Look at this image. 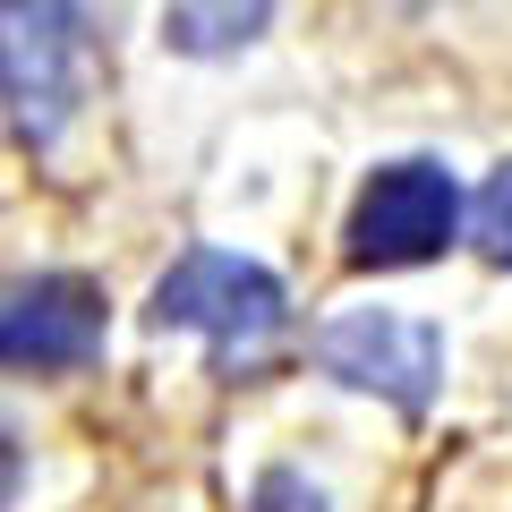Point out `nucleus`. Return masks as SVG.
I'll return each mask as SVG.
<instances>
[{
    "label": "nucleus",
    "instance_id": "obj_8",
    "mask_svg": "<svg viewBox=\"0 0 512 512\" xmlns=\"http://www.w3.org/2000/svg\"><path fill=\"white\" fill-rule=\"evenodd\" d=\"M18 478H26V461H18V444L0 436V512H9V495H18Z\"/></svg>",
    "mask_w": 512,
    "mask_h": 512
},
{
    "label": "nucleus",
    "instance_id": "obj_3",
    "mask_svg": "<svg viewBox=\"0 0 512 512\" xmlns=\"http://www.w3.org/2000/svg\"><path fill=\"white\" fill-rule=\"evenodd\" d=\"M316 367L333 384H350V393H376V402L419 419L444 384V333L402 308H350L316 333Z\"/></svg>",
    "mask_w": 512,
    "mask_h": 512
},
{
    "label": "nucleus",
    "instance_id": "obj_6",
    "mask_svg": "<svg viewBox=\"0 0 512 512\" xmlns=\"http://www.w3.org/2000/svg\"><path fill=\"white\" fill-rule=\"evenodd\" d=\"M265 18L274 9H163V43L171 52H231V43H248V35H265Z\"/></svg>",
    "mask_w": 512,
    "mask_h": 512
},
{
    "label": "nucleus",
    "instance_id": "obj_5",
    "mask_svg": "<svg viewBox=\"0 0 512 512\" xmlns=\"http://www.w3.org/2000/svg\"><path fill=\"white\" fill-rule=\"evenodd\" d=\"M103 350V291L86 274L0 282V367H86Z\"/></svg>",
    "mask_w": 512,
    "mask_h": 512
},
{
    "label": "nucleus",
    "instance_id": "obj_1",
    "mask_svg": "<svg viewBox=\"0 0 512 512\" xmlns=\"http://www.w3.org/2000/svg\"><path fill=\"white\" fill-rule=\"evenodd\" d=\"M146 325L154 333H205L222 367H256L282 342V325H291V299H282V282L265 274V265H248V256L188 248L180 265L154 282Z\"/></svg>",
    "mask_w": 512,
    "mask_h": 512
},
{
    "label": "nucleus",
    "instance_id": "obj_4",
    "mask_svg": "<svg viewBox=\"0 0 512 512\" xmlns=\"http://www.w3.org/2000/svg\"><path fill=\"white\" fill-rule=\"evenodd\" d=\"M461 231V188L444 163H427V154H410V163H384L376 180L359 188V205H350V265H427V256H444Z\"/></svg>",
    "mask_w": 512,
    "mask_h": 512
},
{
    "label": "nucleus",
    "instance_id": "obj_2",
    "mask_svg": "<svg viewBox=\"0 0 512 512\" xmlns=\"http://www.w3.org/2000/svg\"><path fill=\"white\" fill-rule=\"evenodd\" d=\"M86 77H94L86 9H52V0L0 9V103L26 146H60V128L86 103Z\"/></svg>",
    "mask_w": 512,
    "mask_h": 512
},
{
    "label": "nucleus",
    "instance_id": "obj_7",
    "mask_svg": "<svg viewBox=\"0 0 512 512\" xmlns=\"http://www.w3.org/2000/svg\"><path fill=\"white\" fill-rule=\"evenodd\" d=\"M470 239H478V256H487V265H504V274H512V163L495 171L487 188H478V205H470Z\"/></svg>",
    "mask_w": 512,
    "mask_h": 512
}]
</instances>
